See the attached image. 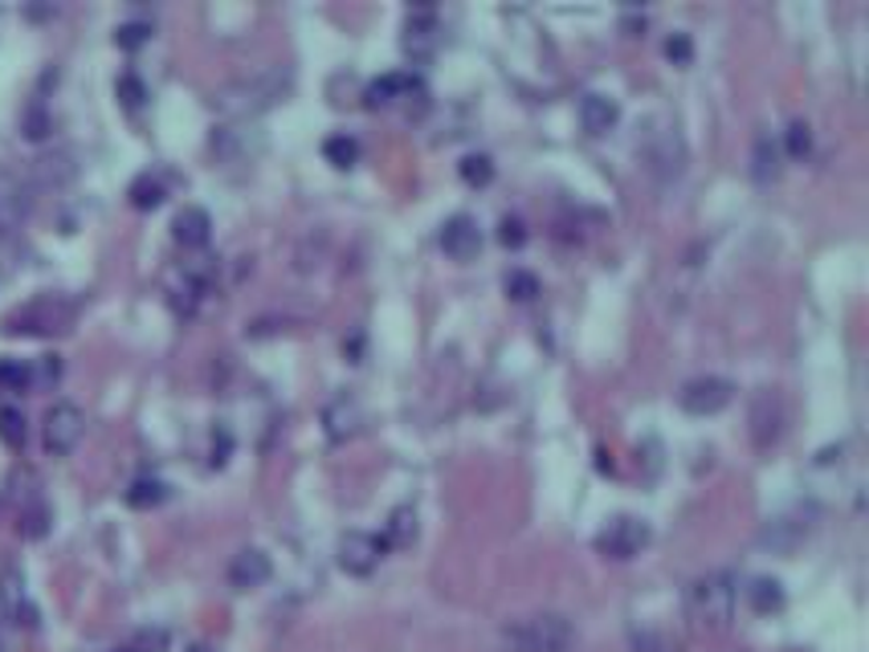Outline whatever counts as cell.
Instances as JSON below:
<instances>
[{
  "label": "cell",
  "mask_w": 869,
  "mask_h": 652,
  "mask_svg": "<svg viewBox=\"0 0 869 652\" xmlns=\"http://www.w3.org/2000/svg\"><path fill=\"white\" fill-rule=\"evenodd\" d=\"M184 652H216V649H213V644H189Z\"/></svg>",
  "instance_id": "cell-39"
},
{
  "label": "cell",
  "mask_w": 869,
  "mask_h": 652,
  "mask_svg": "<svg viewBox=\"0 0 869 652\" xmlns=\"http://www.w3.org/2000/svg\"><path fill=\"white\" fill-rule=\"evenodd\" d=\"M425 99V86H421V78L416 74H404V70H396V74H384L376 78L372 86L364 90V102L372 106V111H380V106H392V102H404V99Z\"/></svg>",
  "instance_id": "cell-12"
},
{
  "label": "cell",
  "mask_w": 869,
  "mask_h": 652,
  "mask_svg": "<svg viewBox=\"0 0 869 652\" xmlns=\"http://www.w3.org/2000/svg\"><path fill=\"white\" fill-rule=\"evenodd\" d=\"M617 119H620V106L613 99H605V94H584V102H579V123H584L588 135L613 131Z\"/></svg>",
  "instance_id": "cell-19"
},
{
  "label": "cell",
  "mask_w": 869,
  "mask_h": 652,
  "mask_svg": "<svg viewBox=\"0 0 869 652\" xmlns=\"http://www.w3.org/2000/svg\"><path fill=\"white\" fill-rule=\"evenodd\" d=\"M384 539L380 534H367V530H352L340 539V567L347 575H372L376 563L384 559Z\"/></svg>",
  "instance_id": "cell-8"
},
{
  "label": "cell",
  "mask_w": 869,
  "mask_h": 652,
  "mask_svg": "<svg viewBox=\"0 0 869 652\" xmlns=\"http://www.w3.org/2000/svg\"><path fill=\"white\" fill-rule=\"evenodd\" d=\"M29 216V196L21 184L13 180H0V237H13L17 228L26 225Z\"/></svg>",
  "instance_id": "cell-17"
},
{
  "label": "cell",
  "mask_w": 869,
  "mask_h": 652,
  "mask_svg": "<svg viewBox=\"0 0 869 652\" xmlns=\"http://www.w3.org/2000/svg\"><path fill=\"white\" fill-rule=\"evenodd\" d=\"M751 176H756L759 184H768V180L780 176V151H776L771 135H759V139H756V155H751Z\"/></svg>",
  "instance_id": "cell-24"
},
{
  "label": "cell",
  "mask_w": 869,
  "mask_h": 652,
  "mask_svg": "<svg viewBox=\"0 0 869 652\" xmlns=\"http://www.w3.org/2000/svg\"><path fill=\"white\" fill-rule=\"evenodd\" d=\"M26 416L17 412V408H0V440L9 445V449H21L26 445Z\"/></svg>",
  "instance_id": "cell-30"
},
{
  "label": "cell",
  "mask_w": 869,
  "mask_h": 652,
  "mask_svg": "<svg viewBox=\"0 0 869 652\" xmlns=\"http://www.w3.org/2000/svg\"><path fill=\"white\" fill-rule=\"evenodd\" d=\"M82 432H87V412H82L78 404L62 400V404H53L50 412H46L41 440H46V452H50V457H65V452L78 449Z\"/></svg>",
  "instance_id": "cell-6"
},
{
  "label": "cell",
  "mask_w": 869,
  "mask_h": 652,
  "mask_svg": "<svg viewBox=\"0 0 869 652\" xmlns=\"http://www.w3.org/2000/svg\"><path fill=\"white\" fill-rule=\"evenodd\" d=\"M731 400H735V384L731 379H723V376L686 379L681 391H678L681 412H690V416H715V412H723Z\"/></svg>",
  "instance_id": "cell-7"
},
{
  "label": "cell",
  "mask_w": 869,
  "mask_h": 652,
  "mask_svg": "<svg viewBox=\"0 0 869 652\" xmlns=\"http://www.w3.org/2000/svg\"><path fill=\"white\" fill-rule=\"evenodd\" d=\"M633 649L637 652H686L678 636H669V632H654V628L633 632Z\"/></svg>",
  "instance_id": "cell-29"
},
{
  "label": "cell",
  "mask_w": 869,
  "mask_h": 652,
  "mask_svg": "<svg viewBox=\"0 0 869 652\" xmlns=\"http://www.w3.org/2000/svg\"><path fill=\"white\" fill-rule=\"evenodd\" d=\"M323 428H327V437L335 440V445L352 440L355 432L364 428V408H360V400L347 396V391H340V396L323 408Z\"/></svg>",
  "instance_id": "cell-11"
},
{
  "label": "cell",
  "mask_w": 869,
  "mask_h": 652,
  "mask_svg": "<svg viewBox=\"0 0 869 652\" xmlns=\"http://www.w3.org/2000/svg\"><path fill=\"white\" fill-rule=\"evenodd\" d=\"M808 147H812L808 123H805V119H792V123H788V155H792V160H805Z\"/></svg>",
  "instance_id": "cell-34"
},
{
  "label": "cell",
  "mask_w": 869,
  "mask_h": 652,
  "mask_svg": "<svg viewBox=\"0 0 869 652\" xmlns=\"http://www.w3.org/2000/svg\"><path fill=\"white\" fill-rule=\"evenodd\" d=\"M666 58L674 65H690V58H694L690 33H669V38H666Z\"/></svg>",
  "instance_id": "cell-35"
},
{
  "label": "cell",
  "mask_w": 869,
  "mask_h": 652,
  "mask_svg": "<svg viewBox=\"0 0 869 652\" xmlns=\"http://www.w3.org/2000/svg\"><path fill=\"white\" fill-rule=\"evenodd\" d=\"M437 33H442L437 17L428 13V9H421V13H413L408 17V26H404V50L413 53V58H425V53L437 50Z\"/></svg>",
  "instance_id": "cell-18"
},
{
  "label": "cell",
  "mask_w": 869,
  "mask_h": 652,
  "mask_svg": "<svg viewBox=\"0 0 869 652\" xmlns=\"http://www.w3.org/2000/svg\"><path fill=\"white\" fill-rule=\"evenodd\" d=\"M204 289H209V277L201 274V269H180V274L168 277V302L176 306V314H192L196 306H201L204 298Z\"/></svg>",
  "instance_id": "cell-15"
},
{
  "label": "cell",
  "mask_w": 869,
  "mask_h": 652,
  "mask_svg": "<svg viewBox=\"0 0 869 652\" xmlns=\"http://www.w3.org/2000/svg\"><path fill=\"white\" fill-rule=\"evenodd\" d=\"M119 94H123L127 106H139V102H143V82H139L135 74H123L119 78Z\"/></svg>",
  "instance_id": "cell-38"
},
{
  "label": "cell",
  "mask_w": 869,
  "mask_h": 652,
  "mask_svg": "<svg viewBox=\"0 0 869 652\" xmlns=\"http://www.w3.org/2000/svg\"><path fill=\"white\" fill-rule=\"evenodd\" d=\"M735 603H739V591H735V579L727 571L698 575L686 588V612L706 632H727L735 620Z\"/></svg>",
  "instance_id": "cell-2"
},
{
  "label": "cell",
  "mask_w": 869,
  "mask_h": 652,
  "mask_svg": "<svg viewBox=\"0 0 869 652\" xmlns=\"http://www.w3.org/2000/svg\"><path fill=\"white\" fill-rule=\"evenodd\" d=\"M323 155H327V163H335V167H352V163L360 160V139L347 135V131H340V135H327V143H323Z\"/></svg>",
  "instance_id": "cell-27"
},
{
  "label": "cell",
  "mask_w": 869,
  "mask_h": 652,
  "mask_svg": "<svg viewBox=\"0 0 869 652\" xmlns=\"http://www.w3.org/2000/svg\"><path fill=\"white\" fill-rule=\"evenodd\" d=\"M503 640L511 652H572L576 649V628L559 612H539L506 624Z\"/></svg>",
  "instance_id": "cell-4"
},
{
  "label": "cell",
  "mask_w": 869,
  "mask_h": 652,
  "mask_svg": "<svg viewBox=\"0 0 869 652\" xmlns=\"http://www.w3.org/2000/svg\"><path fill=\"white\" fill-rule=\"evenodd\" d=\"M290 86H294V74H290L286 65H270L262 74L229 82V86L216 94V106L225 114H233V119H253V114L270 111V106H277V102L286 99Z\"/></svg>",
  "instance_id": "cell-1"
},
{
  "label": "cell",
  "mask_w": 869,
  "mask_h": 652,
  "mask_svg": "<svg viewBox=\"0 0 869 652\" xmlns=\"http://www.w3.org/2000/svg\"><path fill=\"white\" fill-rule=\"evenodd\" d=\"M462 180H466V184H474V189L491 184V180H494V160H491V155H466V160H462Z\"/></svg>",
  "instance_id": "cell-32"
},
{
  "label": "cell",
  "mask_w": 869,
  "mask_h": 652,
  "mask_svg": "<svg viewBox=\"0 0 869 652\" xmlns=\"http://www.w3.org/2000/svg\"><path fill=\"white\" fill-rule=\"evenodd\" d=\"M384 547H413L416 539V515H413V506H396L388 515V522H384Z\"/></svg>",
  "instance_id": "cell-21"
},
{
  "label": "cell",
  "mask_w": 869,
  "mask_h": 652,
  "mask_svg": "<svg viewBox=\"0 0 869 652\" xmlns=\"http://www.w3.org/2000/svg\"><path fill=\"white\" fill-rule=\"evenodd\" d=\"M442 249L449 253L454 262H469V257H478V249H482L478 221H474V216H466V213L449 216V221L442 225Z\"/></svg>",
  "instance_id": "cell-10"
},
{
  "label": "cell",
  "mask_w": 869,
  "mask_h": 652,
  "mask_svg": "<svg viewBox=\"0 0 869 652\" xmlns=\"http://www.w3.org/2000/svg\"><path fill=\"white\" fill-rule=\"evenodd\" d=\"M780 425H784V408H780V396L776 391H759L756 404H751V437H756L759 449H768L780 440Z\"/></svg>",
  "instance_id": "cell-13"
},
{
  "label": "cell",
  "mask_w": 869,
  "mask_h": 652,
  "mask_svg": "<svg viewBox=\"0 0 869 652\" xmlns=\"http://www.w3.org/2000/svg\"><path fill=\"white\" fill-rule=\"evenodd\" d=\"M498 241H503L506 249H523L527 245V225L518 216H503L498 221Z\"/></svg>",
  "instance_id": "cell-33"
},
{
  "label": "cell",
  "mask_w": 869,
  "mask_h": 652,
  "mask_svg": "<svg viewBox=\"0 0 869 652\" xmlns=\"http://www.w3.org/2000/svg\"><path fill=\"white\" fill-rule=\"evenodd\" d=\"M26 615V583L17 571H4L0 575V624H21Z\"/></svg>",
  "instance_id": "cell-20"
},
{
  "label": "cell",
  "mask_w": 869,
  "mask_h": 652,
  "mask_svg": "<svg viewBox=\"0 0 869 652\" xmlns=\"http://www.w3.org/2000/svg\"><path fill=\"white\" fill-rule=\"evenodd\" d=\"M270 554L257 551V547H245V551H238L233 559H229V583L238 591H250V588H262L265 579H270Z\"/></svg>",
  "instance_id": "cell-14"
},
{
  "label": "cell",
  "mask_w": 869,
  "mask_h": 652,
  "mask_svg": "<svg viewBox=\"0 0 869 652\" xmlns=\"http://www.w3.org/2000/svg\"><path fill=\"white\" fill-rule=\"evenodd\" d=\"M114 652H135V649H131V644H123V649H114Z\"/></svg>",
  "instance_id": "cell-40"
},
{
  "label": "cell",
  "mask_w": 869,
  "mask_h": 652,
  "mask_svg": "<svg viewBox=\"0 0 869 652\" xmlns=\"http://www.w3.org/2000/svg\"><path fill=\"white\" fill-rule=\"evenodd\" d=\"M46 530H50V515H46V506L41 502L21 515V534H26V539H41Z\"/></svg>",
  "instance_id": "cell-36"
},
{
  "label": "cell",
  "mask_w": 869,
  "mask_h": 652,
  "mask_svg": "<svg viewBox=\"0 0 869 652\" xmlns=\"http://www.w3.org/2000/svg\"><path fill=\"white\" fill-rule=\"evenodd\" d=\"M649 539H654V530H649L645 518L620 515V518H613L600 534H596V551L605 554V559L625 563V559H637V554L649 547Z\"/></svg>",
  "instance_id": "cell-5"
},
{
  "label": "cell",
  "mask_w": 869,
  "mask_h": 652,
  "mask_svg": "<svg viewBox=\"0 0 869 652\" xmlns=\"http://www.w3.org/2000/svg\"><path fill=\"white\" fill-rule=\"evenodd\" d=\"M78 318L74 298L65 294H41V298L17 306L9 318H4V335H29V339H50V335H62L70 330Z\"/></svg>",
  "instance_id": "cell-3"
},
{
  "label": "cell",
  "mask_w": 869,
  "mask_h": 652,
  "mask_svg": "<svg viewBox=\"0 0 869 652\" xmlns=\"http://www.w3.org/2000/svg\"><path fill=\"white\" fill-rule=\"evenodd\" d=\"M127 196H131V204H135V208H143V213H148V208H160V204L168 201V189H164V180L148 172V176H139L135 184H131V192H127Z\"/></svg>",
  "instance_id": "cell-25"
},
{
  "label": "cell",
  "mask_w": 869,
  "mask_h": 652,
  "mask_svg": "<svg viewBox=\"0 0 869 652\" xmlns=\"http://www.w3.org/2000/svg\"><path fill=\"white\" fill-rule=\"evenodd\" d=\"M168 502V486L160 477H139L127 486V506H135V510H152V506Z\"/></svg>",
  "instance_id": "cell-23"
},
{
  "label": "cell",
  "mask_w": 869,
  "mask_h": 652,
  "mask_svg": "<svg viewBox=\"0 0 869 652\" xmlns=\"http://www.w3.org/2000/svg\"><path fill=\"white\" fill-rule=\"evenodd\" d=\"M747 603L756 608L759 615H771L784 608V588L780 579H751V588H747Z\"/></svg>",
  "instance_id": "cell-22"
},
{
  "label": "cell",
  "mask_w": 869,
  "mask_h": 652,
  "mask_svg": "<svg viewBox=\"0 0 869 652\" xmlns=\"http://www.w3.org/2000/svg\"><path fill=\"white\" fill-rule=\"evenodd\" d=\"M148 33H152V29H148V26H139V21H135V26H119V33H114V41H119L123 50H139V45L148 41Z\"/></svg>",
  "instance_id": "cell-37"
},
{
  "label": "cell",
  "mask_w": 869,
  "mask_h": 652,
  "mask_svg": "<svg viewBox=\"0 0 869 652\" xmlns=\"http://www.w3.org/2000/svg\"><path fill=\"white\" fill-rule=\"evenodd\" d=\"M503 286H506V294H511L515 302H531L535 294H539V277L531 274V269H511Z\"/></svg>",
  "instance_id": "cell-31"
},
{
  "label": "cell",
  "mask_w": 869,
  "mask_h": 652,
  "mask_svg": "<svg viewBox=\"0 0 869 652\" xmlns=\"http://www.w3.org/2000/svg\"><path fill=\"white\" fill-rule=\"evenodd\" d=\"M172 237H176V245H184V249H204L209 237H213V221H209L204 208L189 204V208H180L176 221H172Z\"/></svg>",
  "instance_id": "cell-16"
},
{
  "label": "cell",
  "mask_w": 869,
  "mask_h": 652,
  "mask_svg": "<svg viewBox=\"0 0 869 652\" xmlns=\"http://www.w3.org/2000/svg\"><path fill=\"white\" fill-rule=\"evenodd\" d=\"M38 384L33 379V367L21 364V359H0V391H29Z\"/></svg>",
  "instance_id": "cell-28"
},
{
  "label": "cell",
  "mask_w": 869,
  "mask_h": 652,
  "mask_svg": "<svg viewBox=\"0 0 869 652\" xmlns=\"http://www.w3.org/2000/svg\"><path fill=\"white\" fill-rule=\"evenodd\" d=\"M641 160H645V167H649V172H661V176H678V172H681V160H686V147H681V139H678V126H661L657 135L645 139Z\"/></svg>",
  "instance_id": "cell-9"
},
{
  "label": "cell",
  "mask_w": 869,
  "mask_h": 652,
  "mask_svg": "<svg viewBox=\"0 0 869 652\" xmlns=\"http://www.w3.org/2000/svg\"><path fill=\"white\" fill-rule=\"evenodd\" d=\"M29 176L38 180V184H62V180L74 176V163L65 160V155H41V160H33Z\"/></svg>",
  "instance_id": "cell-26"
}]
</instances>
